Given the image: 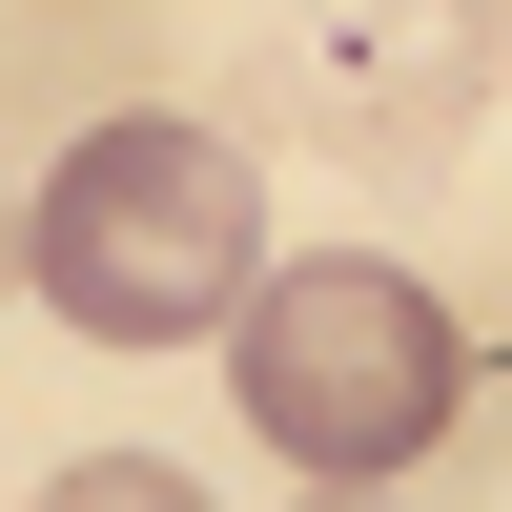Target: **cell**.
<instances>
[{
	"mask_svg": "<svg viewBox=\"0 0 512 512\" xmlns=\"http://www.w3.org/2000/svg\"><path fill=\"white\" fill-rule=\"evenodd\" d=\"M21 287L82 328V349H205V328H246V287H267V185H246L226 123H82L62 164H41L21 205Z\"/></svg>",
	"mask_w": 512,
	"mask_h": 512,
	"instance_id": "obj_1",
	"label": "cell"
},
{
	"mask_svg": "<svg viewBox=\"0 0 512 512\" xmlns=\"http://www.w3.org/2000/svg\"><path fill=\"white\" fill-rule=\"evenodd\" d=\"M308 512H390V492H308Z\"/></svg>",
	"mask_w": 512,
	"mask_h": 512,
	"instance_id": "obj_6",
	"label": "cell"
},
{
	"mask_svg": "<svg viewBox=\"0 0 512 512\" xmlns=\"http://www.w3.org/2000/svg\"><path fill=\"white\" fill-rule=\"evenodd\" d=\"M512 62V0H267V103L328 164H451Z\"/></svg>",
	"mask_w": 512,
	"mask_h": 512,
	"instance_id": "obj_3",
	"label": "cell"
},
{
	"mask_svg": "<svg viewBox=\"0 0 512 512\" xmlns=\"http://www.w3.org/2000/svg\"><path fill=\"white\" fill-rule=\"evenodd\" d=\"M226 390H246V431H267L308 492H390L410 451L472 410V328L431 308V267L328 246V267H267V287H246Z\"/></svg>",
	"mask_w": 512,
	"mask_h": 512,
	"instance_id": "obj_2",
	"label": "cell"
},
{
	"mask_svg": "<svg viewBox=\"0 0 512 512\" xmlns=\"http://www.w3.org/2000/svg\"><path fill=\"white\" fill-rule=\"evenodd\" d=\"M0 287H21V205H0Z\"/></svg>",
	"mask_w": 512,
	"mask_h": 512,
	"instance_id": "obj_5",
	"label": "cell"
},
{
	"mask_svg": "<svg viewBox=\"0 0 512 512\" xmlns=\"http://www.w3.org/2000/svg\"><path fill=\"white\" fill-rule=\"evenodd\" d=\"M21 512H205V492L164 472V451H82V472H41Z\"/></svg>",
	"mask_w": 512,
	"mask_h": 512,
	"instance_id": "obj_4",
	"label": "cell"
}]
</instances>
